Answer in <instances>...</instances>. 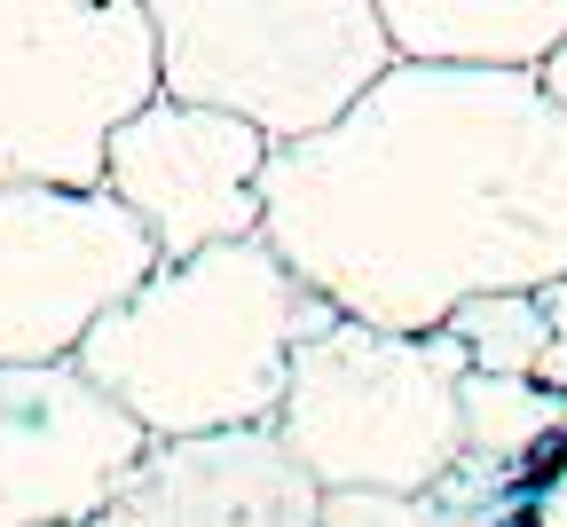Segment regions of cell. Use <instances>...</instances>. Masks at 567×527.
<instances>
[{
	"label": "cell",
	"instance_id": "6da1fadb",
	"mask_svg": "<svg viewBox=\"0 0 567 527\" xmlns=\"http://www.w3.org/2000/svg\"><path fill=\"white\" fill-rule=\"evenodd\" d=\"M260 245L331 316L434 339L465 299L567 276V111L544 80L394 63L260 182Z\"/></svg>",
	"mask_w": 567,
	"mask_h": 527
},
{
	"label": "cell",
	"instance_id": "7a4b0ae2",
	"mask_svg": "<svg viewBox=\"0 0 567 527\" xmlns=\"http://www.w3.org/2000/svg\"><path fill=\"white\" fill-rule=\"evenodd\" d=\"M331 323L339 316L323 299L260 237H245L158 268L118 316L95 323V339L71 362L151 441L245 433V425H276L292 347Z\"/></svg>",
	"mask_w": 567,
	"mask_h": 527
},
{
	"label": "cell",
	"instance_id": "3957f363",
	"mask_svg": "<svg viewBox=\"0 0 567 527\" xmlns=\"http://www.w3.org/2000/svg\"><path fill=\"white\" fill-rule=\"evenodd\" d=\"M151 32L158 95L245 118L268 149L331 134L394 71L379 0H151Z\"/></svg>",
	"mask_w": 567,
	"mask_h": 527
},
{
	"label": "cell",
	"instance_id": "277c9868",
	"mask_svg": "<svg viewBox=\"0 0 567 527\" xmlns=\"http://www.w3.org/2000/svg\"><path fill=\"white\" fill-rule=\"evenodd\" d=\"M465 354L434 339H402L371 323H331L292 347L276 433L308 465L323 496L379 488V496H434L465 457Z\"/></svg>",
	"mask_w": 567,
	"mask_h": 527
},
{
	"label": "cell",
	"instance_id": "5b68a950",
	"mask_svg": "<svg viewBox=\"0 0 567 527\" xmlns=\"http://www.w3.org/2000/svg\"><path fill=\"white\" fill-rule=\"evenodd\" d=\"M151 103V0H0V189H103L111 134Z\"/></svg>",
	"mask_w": 567,
	"mask_h": 527
},
{
	"label": "cell",
	"instance_id": "8992f818",
	"mask_svg": "<svg viewBox=\"0 0 567 527\" xmlns=\"http://www.w3.org/2000/svg\"><path fill=\"white\" fill-rule=\"evenodd\" d=\"M158 276L111 189H0V362H71Z\"/></svg>",
	"mask_w": 567,
	"mask_h": 527
},
{
	"label": "cell",
	"instance_id": "52a82bcc",
	"mask_svg": "<svg viewBox=\"0 0 567 527\" xmlns=\"http://www.w3.org/2000/svg\"><path fill=\"white\" fill-rule=\"evenodd\" d=\"M276 149L221 111H197L158 95L151 111H134L111 134L103 189L142 220V237L158 245V268L197 260L213 245L260 237V182Z\"/></svg>",
	"mask_w": 567,
	"mask_h": 527
},
{
	"label": "cell",
	"instance_id": "ba28073f",
	"mask_svg": "<svg viewBox=\"0 0 567 527\" xmlns=\"http://www.w3.org/2000/svg\"><path fill=\"white\" fill-rule=\"evenodd\" d=\"M151 448L80 362H0V527H87Z\"/></svg>",
	"mask_w": 567,
	"mask_h": 527
},
{
	"label": "cell",
	"instance_id": "9c48e42d",
	"mask_svg": "<svg viewBox=\"0 0 567 527\" xmlns=\"http://www.w3.org/2000/svg\"><path fill=\"white\" fill-rule=\"evenodd\" d=\"M323 488L276 425L151 441L103 527H316Z\"/></svg>",
	"mask_w": 567,
	"mask_h": 527
},
{
	"label": "cell",
	"instance_id": "30bf717a",
	"mask_svg": "<svg viewBox=\"0 0 567 527\" xmlns=\"http://www.w3.org/2000/svg\"><path fill=\"white\" fill-rule=\"evenodd\" d=\"M394 63L417 71H505L544 80L567 40V0H379Z\"/></svg>",
	"mask_w": 567,
	"mask_h": 527
},
{
	"label": "cell",
	"instance_id": "8fae6325",
	"mask_svg": "<svg viewBox=\"0 0 567 527\" xmlns=\"http://www.w3.org/2000/svg\"><path fill=\"white\" fill-rule=\"evenodd\" d=\"M457 417H465V457L473 465H536L544 448L567 433V402L544 394L536 379H481V370H465L457 386Z\"/></svg>",
	"mask_w": 567,
	"mask_h": 527
},
{
	"label": "cell",
	"instance_id": "7c38bea8",
	"mask_svg": "<svg viewBox=\"0 0 567 527\" xmlns=\"http://www.w3.org/2000/svg\"><path fill=\"white\" fill-rule=\"evenodd\" d=\"M442 339L465 354V370H481V379H536V362H544V347H551L544 291H488V299H465V308L442 323Z\"/></svg>",
	"mask_w": 567,
	"mask_h": 527
},
{
	"label": "cell",
	"instance_id": "4fadbf2b",
	"mask_svg": "<svg viewBox=\"0 0 567 527\" xmlns=\"http://www.w3.org/2000/svg\"><path fill=\"white\" fill-rule=\"evenodd\" d=\"M316 527H457L442 496H379V488H339L323 496Z\"/></svg>",
	"mask_w": 567,
	"mask_h": 527
},
{
	"label": "cell",
	"instance_id": "5bb4252c",
	"mask_svg": "<svg viewBox=\"0 0 567 527\" xmlns=\"http://www.w3.org/2000/svg\"><path fill=\"white\" fill-rule=\"evenodd\" d=\"M528 519L536 527H567V433L528 465Z\"/></svg>",
	"mask_w": 567,
	"mask_h": 527
},
{
	"label": "cell",
	"instance_id": "9a60e30c",
	"mask_svg": "<svg viewBox=\"0 0 567 527\" xmlns=\"http://www.w3.org/2000/svg\"><path fill=\"white\" fill-rule=\"evenodd\" d=\"M544 95H551V103L567 111V40H559V55L544 63Z\"/></svg>",
	"mask_w": 567,
	"mask_h": 527
},
{
	"label": "cell",
	"instance_id": "2e32d148",
	"mask_svg": "<svg viewBox=\"0 0 567 527\" xmlns=\"http://www.w3.org/2000/svg\"><path fill=\"white\" fill-rule=\"evenodd\" d=\"M544 316H551V339H567V276L544 291Z\"/></svg>",
	"mask_w": 567,
	"mask_h": 527
},
{
	"label": "cell",
	"instance_id": "e0dca14e",
	"mask_svg": "<svg viewBox=\"0 0 567 527\" xmlns=\"http://www.w3.org/2000/svg\"><path fill=\"white\" fill-rule=\"evenodd\" d=\"M87 527H103V519H87Z\"/></svg>",
	"mask_w": 567,
	"mask_h": 527
}]
</instances>
